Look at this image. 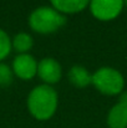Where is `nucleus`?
<instances>
[{
    "label": "nucleus",
    "instance_id": "f257e3e1",
    "mask_svg": "<svg viewBox=\"0 0 127 128\" xmlns=\"http://www.w3.org/2000/svg\"><path fill=\"white\" fill-rule=\"evenodd\" d=\"M26 106L30 114L38 121H49L57 111L59 96L52 86L38 85L28 94Z\"/></svg>",
    "mask_w": 127,
    "mask_h": 128
},
{
    "label": "nucleus",
    "instance_id": "f03ea898",
    "mask_svg": "<svg viewBox=\"0 0 127 128\" xmlns=\"http://www.w3.org/2000/svg\"><path fill=\"white\" fill-rule=\"evenodd\" d=\"M67 19L52 6H39L29 15V26L34 32L50 35L65 26Z\"/></svg>",
    "mask_w": 127,
    "mask_h": 128
},
{
    "label": "nucleus",
    "instance_id": "7ed1b4c3",
    "mask_svg": "<svg viewBox=\"0 0 127 128\" xmlns=\"http://www.w3.org/2000/svg\"><path fill=\"white\" fill-rule=\"evenodd\" d=\"M91 85L101 94L118 96L125 91V77L117 68L103 66L92 74Z\"/></svg>",
    "mask_w": 127,
    "mask_h": 128
},
{
    "label": "nucleus",
    "instance_id": "20e7f679",
    "mask_svg": "<svg viewBox=\"0 0 127 128\" xmlns=\"http://www.w3.org/2000/svg\"><path fill=\"white\" fill-rule=\"evenodd\" d=\"M125 8L123 0H90V12L100 21H111L120 16Z\"/></svg>",
    "mask_w": 127,
    "mask_h": 128
},
{
    "label": "nucleus",
    "instance_id": "39448f33",
    "mask_svg": "<svg viewBox=\"0 0 127 128\" xmlns=\"http://www.w3.org/2000/svg\"><path fill=\"white\" fill-rule=\"evenodd\" d=\"M38 61L30 54H19L13 60L11 70L14 75L24 81L33 80L38 76Z\"/></svg>",
    "mask_w": 127,
    "mask_h": 128
},
{
    "label": "nucleus",
    "instance_id": "423d86ee",
    "mask_svg": "<svg viewBox=\"0 0 127 128\" xmlns=\"http://www.w3.org/2000/svg\"><path fill=\"white\" fill-rule=\"evenodd\" d=\"M38 76L44 85L54 86L62 77V67L60 62L52 57H44L38 64Z\"/></svg>",
    "mask_w": 127,
    "mask_h": 128
},
{
    "label": "nucleus",
    "instance_id": "0eeeda50",
    "mask_svg": "<svg viewBox=\"0 0 127 128\" xmlns=\"http://www.w3.org/2000/svg\"><path fill=\"white\" fill-rule=\"evenodd\" d=\"M51 6L61 14L74 15L84 11L90 5V0H50Z\"/></svg>",
    "mask_w": 127,
    "mask_h": 128
},
{
    "label": "nucleus",
    "instance_id": "6e6552de",
    "mask_svg": "<svg viewBox=\"0 0 127 128\" xmlns=\"http://www.w3.org/2000/svg\"><path fill=\"white\" fill-rule=\"evenodd\" d=\"M67 78L71 85L77 88H85L90 86L92 82V75L86 67L81 65L72 66L67 72Z\"/></svg>",
    "mask_w": 127,
    "mask_h": 128
},
{
    "label": "nucleus",
    "instance_id": "1a4fd4ad",
    "mask_svg": "<svg viewBox=\"0 0 127 128\" xmlns=\"http://www.w3.org/2000/svg\"><path fill=\"white\" fill-rule=\"evenodd\" d=\"M106 121L108 128H127V106L117 102L108 111Z\"/></svg>",
    "mask_w": 127,
    "mask_h": 128
},
{
    "label": "nucleus",
    "instance_id": "9d476101",
    "mask_svg": "<svg viewBox=\"0 0 127 128\" xmlns=\"http://www.w3.org/2000/svg\"><path fill=\"white\" fill-rule=\"evenodd\" d=\"M11 45H13V48L18 52V55L19 54H29V51L34 46V39L30 34L21 31L13 38Z\"/></svg>",
    "mask_w": 127,
    "mask_h": 128
},
{
    "label": "nucleus",
    "instance_id": "9b49d317",
    "mask_svg": "<svg viewBox=\"0 0 127 128\" xmlns=\"http://www.w3.org/2000/svg\"><path fill=\"white\" fill-rule=\"evenodd\" d=\"M13 45H11V39L8 35L5 30L0 28V62H3L11 52Z\"/></svg>",
    "mask_w": 127,
    "mask_h": 128
},
{
    "label": "nucleus",
    "instance_id": "f8f14e48",
    "mask_svg": "<svg viewBox=\"0 0 127 128\" xmlns=\"http://www.w3.org/2000/svg\"><path fill=\"white\" fill-rule=\"evenodd\" d=\"M13 77H14V72L11 67L4 62H0V86L5 87V86L11 85Z\"/></svg>",
    "mask_w": 127,
    "mask_h": 128
},
{
    "label": "nucleus",
    "instance_id": "ddd939ff",
    "mask_svg": "<svg viewBox=\"0 0 127 128\" xmlns=\"http://www.w3.org/2000/svg\"><path fill=\"white\" fill-rule=\"evenodd\" d=\"M118 103L127 106V91H123L118 94Z\"/></svg>",
    "mask_w": 127,
    "mask_h": 128
},
{
    "label": "nucleus",
    "instance_id": "4468645a",
    "mask_svg": "<svg viewBox=\"0 0 127 128\" xmlns=\"http://www.w3.org/2000/svg\"><path fill=\"white\" fill-rule=\"evenodd\" d=\"M123 2H125V5H127V0H123Z\"/></svg>",
    "mask_w": 127,
    "mask_h": 128
}]
</instances>
